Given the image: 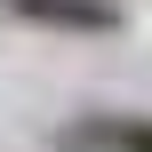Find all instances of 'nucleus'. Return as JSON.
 Here are the masks:
<instances>
[{
    "mask_svg": "<svg viewBox=\"0 0 152 152\" xmlns=\"http://www.w3.org/2000/svg\"><path fill=\"white\" fill-rule=\"evenodd\" d=\"M64 152H152V112H80L56 128Z\"/></svg>",
    "mask_w": 152,
    "mask_h": 152,
    "instance_id": "f257e3e1",
    "label": "nucleus"
},
{
    "mask_svg": "<svg viewBox=\"0 0 152 152\" xmlns=\"http://www.w3.org/2000/svg\"><path fill=\"white\" fill-rule=\"evenodd\" d=\"M16 24H40V32H80V40H96V32H120V0H0Z\"/></svg>",
    "mask_w": 152,
    "mask_h": 152,
    "instance_id": "f03ea898",
    "label": "nucleus"
}]
</instances>
